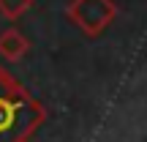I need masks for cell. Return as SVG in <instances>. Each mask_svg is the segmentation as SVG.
Masks as SVG:
<instances>
[{
  "mask_svg": "<svg viewBox=\"0 0 147 142\" xmlns=\"http://www.w3.org/2000/svg\"><path fill=\"white\" fill-rule=\"evenodd\" d=\"M44 118V107L5 69H0V142H27Z\"/></svg>",
  "mask_w": 147,
  "mask_h": 142,
  "instance_id": "obj_1",
  "label": "cell"
},
{
  "mask_svg": "<svg viewBox=\"0 0 147 142\" xmlns=\"http://www.w3.org/2000/svg\"><path fill=\"white\" fill-rule=\"evenodd\" d=\"M65 16L87 38H98L117 19V3L115 0H68Z\"/></svg>",
  "mask_w": 147,
  "mask_h": 142,
  "instance_id": "obj_2",
  "label": "cell"
},
{
  "mask_svg": "<svg viewBox=\"0 0 147 142\" xmlns=\"http://www.w3.org/2000/svg\"><path fill=\"white\" fill-rule=\"evenodd\" d=\"M30 49H33L30 38H27L19 27H5V30L0 33V58H3V60L19 63Z\"/></svg>",
  "mask_w": 147,
  "mask_h": 142,
  "instance_id": "obj_3",
  "label": "cell"
},
{
  "mask_svg": "<svg viewBox=\"0 0 147 142\" xmlns=\"http://www.w3.org/2000/svg\"><path fill=\"white\" fill-rule=\"evenodd\" d=\"M36 5V0H0V16L8 22H16Z\"/></svg>",
  "mask_w": 147,
  "mask_h": 142,
  "instance_id": "obj_4",
  "label": "cell"
}]
</instances>
